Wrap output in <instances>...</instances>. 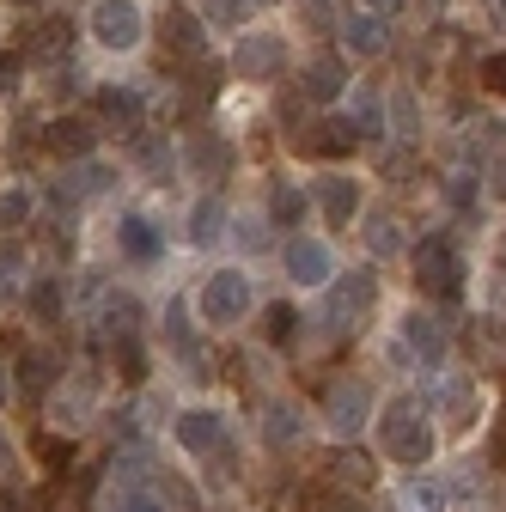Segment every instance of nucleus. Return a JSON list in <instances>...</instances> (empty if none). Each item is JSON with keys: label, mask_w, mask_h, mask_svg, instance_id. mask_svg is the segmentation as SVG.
I'll use <instances>...</instances> for the list:
<instances>
[{"label": "nucleus", "mask_w": 506, "mask_h": 512, "mask_svg": "<svg viewBox=\"0 0 506 512\" xmlns=\"http://www.w3.org/2000/svg\"><path fill=\"white\" fill-rule=\"evenodd\" d=\"M244 13H250V0H202V19H208V25H220V31H232Z\"/></svg>", "instance_id": "nucleus-35"}, {"label": "nucleus", "mask_w": 506, "mask_h": 512, "mask_svg": "<svg viewBox=\"0 0 506 512\" xmlns=\"http://www.w3.org/2000/svg\"><path fill=\"white\" fill-rule=\"evenodd\" d=\"M366 244H372L378 256L403 250V232H397V220H391V214H372V226H366Z\"/></svg>", "instance_id": "nucleus-34"}, {"label": "nucleus", "mask_w": 506, "mask_h": 512, "mask_svg": "<svg viewBox=\"0 0 506 512\" xmlns=\"http://www.w3.org/2000/svg\"><path fill=\"white\" fill-rule=\"evenodd\" d=\"M165 49L183 55V61H202V49H208V37H202V13L171 7V13H165Z\"/></svg>", "instance_id": "nucleus-17"}, {"label": "nucleus", "mask_w": 506, "mask_h": 512, "mask_svg": "<svg viewBox=\"0 0 506 512\" xmlns=\"http://www.w3.org/2000/svg\"><path fill=\"white\" fill-rule=\"evenodd\" d=\"M391 116H397V135H415V122H421V110H415V98H391Z\"/></svg>", "instance_id": "nucleus-42"}, {"label": "nucleus", "mask_w": 506, "mask_h": 512, "mask_svg": "<svg viewBox=\"0 0 506 512\" xmlns=\"http://www.w3.org/2000/svg\"><path fill=\"white\" fill-rule=\"evenodd\" d=\"M55 354H43V348H31V354H19V397H49L55 391Z\"/></svg>", "instance_id": "nucleus-22"}, {"label": "nucleus", "mask_w": 506, "mask_h": 512, "mask_svg": "<svg viewBox=\"0 0 506 512\" xmlns=\"http://www.w3.org/2000/svg\"><path fill=\"white\" fill-rule=\"evenodd\" d=\"M92 403H98V384H74V391H61L55 397V427H86Z\"/></svg>", "instance_id": "nucleus-25"}, {"label": "nucleus", "mask_w": 506, "mask_h": 512, "mask_svg": "<svg viewBox=\"0 0 506 512\" xmlns=\"http://www.w3.org/2000/svg\"><path fill=\"white\" fill-rule=\"evenodd\" d=\"M116 476H110V512H165V494H159V482L129 458V464H110Z\"/></svg>", "instance_id": "nucleus-6"}, {"label": "nucleus", "mask_w": 506, "mask_h": 512, "mask_svg": "<svg viewBox=\"0 0 506 512\" xmlns=\"http://www.w3.org/2000/svg\"><path fill=\"white\" fill-rule=\"evenodd\" d=\"M318 208H324V220H330V226H348V220L360 214V183H354V177H342V171L318 177Z\"/></svg>", "instance_id": "nucleus-16"}, {"label": "nucleus", "mask_w": 506, "mask_h": 512, "mask_svg": "<svg viewBox=\"0 0 506 512\" xmlns=\"http://www.w3.org/2000/svg\"><path fill=\"white\" fill-rule=\"evenodd\" d=\"M360 7H372V13H385V19H391V13H403V0H360Z\"/></svg>", "instance_id": "nucleus-48"}, {"label": "nucleus", "mask_w": 506, "mask_h": 512, "mask_svg": "<svg viewBox=\"0 0 506 512\" xmlns=\"http://www.w3.org/2000/svg\"><path fill=\"white\" fill-rule=\"evenodd\" d=\"M110 360L122 366V378H141V372H147V360H141V342H135V336H122V342H110Z\"/></svg>", "instance_id": "nucleus-37"}, {"label": "nucleus", "mask_w": 506, "mask_h": 512, "mask_svg": "<svg viewBox=\"0 0 506 512\" xmlns=\"http://www.w3.org/2000/svg\"><path fill=\"white\" fill-rule=\"evenodd\" d=\"M116 244H122V256H129V263H159V256H165V232H159L147 214H122Z\"/></svg>", "instance_id": "nucleus-14"}, {"label": "nucleus", "mask_w": 506, "mask_h": 512, "mask_svg": "<svg viewBox=\"0 0 506 512\" xmlns=\"http://www.w3.org/2000/svg\"><path fill=\"white\" fill-rule=\"evenodd\" d=\"M177 445H183V452H196V458H214V452L232 445V427H226L220 409H183L177 415Z\"/></svg>", "instance_id": "nucleus-9"}, {"label": "nucleus", "mask_w": 506, "mask_h": 512, "mask_svg": "<svg viewBox=\"0 0 506 512\" xmlns=\"http://www.w3.org/2000/svg\"><path fill=\"white\" fill-rule=\"evenodd\" d=\"M13 86H19V61L0 55V92H13Z\"/></svg>", "instance_id": "nucleus-46"}, {"label": "nucleus", "mask_w": 506, "mask_h": 512, "mask_svg": "<svg viewBox=\"0 0 506 512\" xmlns=\"http://www.w3.org/2000/svg\"><path fill=\"white\" fill-rule=\"evenodd\" d=\"M0 403H7V372H0Z\"/></svg>", "instance_id": "nucleus-51"}, {"label": "nucleus", "mask_w": 506, "mask_h": 512, "mask_svg": "<svg viewBox=\"0 0 506 512\" xmlns=\"http://www.w3.org/2000/svg\"><path fill=\"white\" fill-rule=\"evenodd\" d=\"M37 458H43L49 470H61V464H68V445H61V439H37Z\"/></svg>", "instance_id": "nucleus-44"}, {"label": "nucleus", "mask_w": 506, "mask_h": 512, "mask_svg": "<svg viewBox=\"0 0 506 512\" xmlns=\"http://www.w3.org/2000/svg\"><path fill=\"white\" fill-rule=\"evenodd\" d=\"M165 342H171V348H177L189 366H196V336L183 330V311H165Z\"/></svg>", "instance_id": "nucleus-38"}, {"label": "nucleus", "mask_w": 506, "mask_h": 512, "mask_svg": "<svg viewBox=\"0 0 506 512\" xmlns=\"http://www.w3.org/2000/svg\"><path fill=\"white\" fill-rule=\"evenodd\" d=\"M482 7H488V19H494V25H506V0H482Z\"/></svg>", "instance_id": "nucleus-49"}, {"label": "nucleus", "mask_w": 506, "mask_h": 512, "mask_svg": "<svg viewBox=\"0 0 506 512\" xmlns=\"http://www.w3.org/2000/svg\"><path fill=\"white\" fill-rule=\"evenodd\" d=\"M232 68H238L244 80H275V74L287 68V43H281L275 31H263V37L250 31V37L238 43V55H232Z\"/></svg>", "instance_id": "nucleus-11"}, {"label": "nucleus", "mask_w": 506, "mask_h": 512, "mask_svg": "<svg viewBox=\"0 0 506 512\" xmlns=\"http://www.w3.org/2000/svg\"><path fill=\"white\" fill-rule=\"evenodd\" d=\"M281 263H287V281L293 287H330L336 281V256H330L324 238H287Z\"/></svg>", "instance_id": "nucleus-8"}, {"label": "nucleus", "mask_w": 506, "mask_h": 512, "mask_svg": "<svg viewBox=\"0 0 506 512\" xmlns=\"http://www.w3.org/2000/svg\"><path fill=\"white\" fill-rule=\"evenodd\" d=\"M500 269H506V238H500Z\"/></svg>", "instance_id": "nucleus-52"}, {"label": "nucleus", "mask_w": 506, "mask_h": 512, "mask_svg": "<svg viewBox=\"0 0 506 512\" xmlns=\"http://www.w3.org/2000/svg\"><path fill=\"white\" fill-rule=\"evenodd\" d=\"M25 305L43 317V324H55V317H61V275H37L31 293H25Z\"/></svg>", "instance_id": "nucleus-29"}, {"label": "nucleus", "mask_w": 506, "mask_h": 512, "mask_svg": "<svg viewBox=\"0 0 506 512\" xmlns=\"http://www.w3.org/2000/svg\"><path fill=\"white\" fill-rule=\"evenodd\" d=\"M25 269V256H19V244H0V305H7V299H19V275Z\"/></svg>", "instance_id": "nucleus-32"}, {"label": "nucleus", "mask_w": 506, "mask_h": 512, "mask_svg": "<svg viewBox=\"0 0 506 512\" xmlns=\"http://www.w3.org/2000/svg\"><path fill=\"white\" fill-rule=\"evenodd\" d=\"M311 7H324V0H305V13H311Z\"/></svg>", "instance_id": "nucleus-53"}, {"label": "nucleus", "mask_w": 506, "mask_h": 512, "mask_svg": "<svg viewBox=\"0 0 506 512\" xmlns=\"http://www.w3.org/2000/svg\"><path fill=\"white\" fill-rule=\"evenodd\" d=\"M439 403H446V409H458V415H470V409H476V384H470L464 372H452L446 384H439Z\"/></svg>", "instance_id": "nucleus-33"}, {"label": "nucleus", "mask_w": 506, "mask_h": 512, "mask_svg": "<svg viewBox=\"0 0 506 512\" xmlns=\"http://www.w3.org/2000/svg\"><path fill=\"white\" fill-rule=\"evenodd\" d=\"M86 31H92L104 49L129 55V49L141 43V31H147V13H141V0H92V19H86Z\"/></svg>", "instance_id": "nucleus-5"}, {"label": "nucleus", "mask_w": 506, "mask_h": 512, "mask_svg": "<svg viewBox=\"0 0 506 512\" xmlns=\"http://www.w3.org/2000/svg\"><path fill=\"white\" fill-rule=\"evenodd\" d=\"M98 336L104 342H122V336H141V305L129 293H110L104 311H98Z\"/></svg>", "instance_id": "nucleus-21"}, {"label": "nucleus", "mask_w": 506, "mask_h": 512, "mask_svg": "<svg viewBox=\"0 0 506 512\" xmlns=\"http://www.w3.org/2000/svg\"><path fill=\"white\" fill-rule=\"evenodd\" d=\"M360 147V128L354 122H311L305 135H299V153H311V159H342V153H354Z\"/></svg>", "instance_id": "nucleus-13"}, {"label": "nucleus", "mask_w": 506, "mask_h": 512, "mask_svg": "<svg viewBox=\"0 0 506 512\" xmlns=\"http://www.w3.org/2000/svg\"><path fill=\"white\" fill-rule=\"evenodd\" d=\"M409 269H415V281H421L427 293H439V299H458V293H464V256H458V244H452L446 232L421 238V244L409 250Z\"/></svg>", "instance_id": "nucleus-3"}, {"label": "nucleus", "mask_w": 506, "mask_h": 512, "mask_svg": "<svg viewBox=\"0 0 506 512\" xmlns=\"http://www.w3.org/2000/svg\"><path fill=\"white\" fill-rule=\"evenodd\" d=\"M43 147L55 159H86L98 147V128L86 116H55V122H43Z\"/></svg>", "instance_id": "nucleus-12"}, {"label": "nucleus", "mask_w": 506, "mask_h": 512, "mask_svg": "<svg viewBox=\"0 0 506 512\" xmlns=\"http://www.w3.org/2000/svg\"><path fill=\"white\" fill-rule=\"evenodd\" d=\"M13 470V452H7V439H0V476H7Z\"/></svg>", "instance_id": "nucleus-50"}, {"label": "nucleus", "mask_w": 506, "mask_h": 512, "mask_svg": "<svg viewBox=\"0 0 506 512\" xmlns=\"http://www.w3.org/2000/svg\"><path fill=\"white\" fill-rule=\"evenodd\" d=\"M366 415H372V391L360 378H336L330 384V397H324V421H330V433L336 439H354L360 427H366Z\"/></svg>", "instance_id": "nucleus-7"}, {"label": "nucleus", "mask_w": 506, "mask_h": 512, "mask_svg": "<svg viewBox=\"0 0 506 512\" xmlns=\"http://www.w3.org/2000/svg\"><path fill=\"white\" fill-rule=\"evenodd\" d=\"M135 153H141V165H147V171H159V177H165V171H171V147H165V141H159V135H147V141H141V147H135Z\"/></svg>", "instance_id": "nucleus-40"}, {"label": "nucleus", "mask_w": 506, "mask_h": 512, "mask_svg": "<svg viewBox=\"0 0 506 512\" xmlns=\"http://www.w3.org/2000/svg\"><path fill=\"white\" fill-rule=\"evenodd\" d=\"M348 122L360 128V141H378V135H385V104H378V98L366 92V98L354 104V116H348Z\"/></svg>", "instance_id": "nucleus-31"}, {"label": "nucleus", "mask_w": 506, "mask_h": 512, "mask_svg": "<svg viewBox=\"0 0 506 512\" xmlns=\"http://www.w3.org/2000/svg\"><path fill=\"white\" fill-rule=\"evenodd\" d=\"M92 110L110 128H141V92H129V86H98L92 92Z\"/></svg>", "instance_id": "nucleus-19"}, {"label": "nucleus", "mask_w": 506, "mask_h": 512, "mask_svg": "<svg viewBox=\"0 0 506 512\" xmlns=\"http://www.w3.org/2000/svg\"><path fill=\"white\" fill-rule=\"evenodd\" d=\"M263 336H269L275 348H287V342L299 336V311H293V305H263Z\"/></svg>", "instance_id": "nucleus-30"}, {"label": "nucleus", "mask_w": 506, "mask_h": 512, "mask_svg": "<svg viewBox=\"0 0 506 512\" xmlns=\"http://www.w3.org/2000/svg\"><path fill=\"white\" fill-rule=\"evenodd\" d=\"M378 439H385V458L403 464V470H415V464L433 458V427H427L421 403H409V397H397V403L385 409V421H378Z\"/></svg>", "instance_id": "nucleus-1"}, {"label": "nucleus", "mask_w": 506, "mask_h": 512, "mask_svg": "<svg viewBox=\"0 0 506 512\" xmlns=\"http://www.w3.org/2000/svg\"><path fill=\"white\" fill-rule=\"evenodd\" d=\"M25 214H31V196L25 189H7L0 196V226H25Z\"/></svg>", "instance_id": "nucleus-39"}, {"label": "nucleus", "mask_w": 506, "mask_h": 512, "mask_svg": "<svg viewBox=\"0 0 506 512\" xmlns=\"http://www.w3.org/2000/svg\"><path fill=\"white\" fill-rule=\"evenodd\" d=\"M330 482H336L342 494H354V488L366 494V488H372V464H366L360 452H336V458H330Z\"/></svg>", "instance_id": "nucleus-27"}, {"label": "nucleus", "mask_w": 506, "mask_h": 512, "mask_svg": "<svg viewBox=\"0 0 506 512\" xmlns=\"http://www.w3.org/2000/svg\"><path fill=\"white\" fill-rule=\"evenodd\" d=\"M494 464L506 470V409H500V421H494Z\"/></svg>", "instance_id": "nucleus-47"}, {"label": "nucleus", "mask_w": 506, "mask_h": 512, "mask_svg": "<svg viewBox=\"0 0 506 512\" xmlns=\"http://www.w3.org/2000/svg\"><path fill=\"white\" fill-rule=\"evenodd\" d=\"M342 86H348V68H342L336 55H318V61H311V68L299 74V92H305L311 104H336Z\"/></svg>", "instance_id": "nucleus-18"}, {"label": "nucleus", "mask_w": 506, "mask_h": 512, "mask_svg": "<svg viewBox=\"0 0 506 512\" xmlns=\"http://www.w3.org/2000/svg\"><path fill=\"white\" fill-rule=\"evenodd\" d=\"M68 49H74V25H68V19H43V25L25 37V55H31V61H49V68H55V61H68Z\"/></svg>", "instance_id": "nucleus-20"}, {"label": "nucleus", "mask_w": 506, "mask_h": 512, "mask_svg": "<svg viewBox=\"0 0 506 512\" xmlns=\"http://www.w3.org/2000/svg\"><path fill=\"white\" fill-rule=\"evenodd\" d=\"M397 500H403V512H446V506H452V494H446V488H439V482H421V476H415V482H403V494H397Z\"/></svg>", "instance_id": "nucleus-28"}, {"label": "nucleus", "mask_w": 506, "mask_h": 512, "mask_svg": "<svg viewBox=\"0 0 506 512\" xmlns=\"http://www.w3.org/2000/svg\"><path fill=\"white\" fill-rule=\"evenodd\" d=\"M482 86L506 98V55H488V61H482Z\"/></svg>", "instance_id": "nucleus-43"}, {"label": "nucleus", "mask_w": 506, "mask_h": 512, "mask_svg": "<svg viewBox=\"0 0 506 512\" xmlns=\"http://www.w3.org/2000/svg\"><path fill=\"white\" fill-rule=\"evenodd\" d=\"M0 512H37V500H25V494H13V488H0Z\"/></svg>", "instance_id": "nucleus-45"}, {"label": "nucleus", "mask_w": 506, "mask_h": 512, "mask_svg": "<svg viewBox=\"0 0 506 512\" xmlns=\"http://www.w3.org/2000/svg\"><path fill=\"white\" fill-rule=\"evenodd\" d=\"M372 299H378V281L372 275H336L324 287V330L330 336H348L360 317L372 311Z\"/></svg>", "instance_id": "nucleus-4"}, {"label": "nucleus", "mask_w": 506, "mask_h": 512, "mask_svg": "<svg viewBox=\"0 0 506 512\" xmlns=\"http://www.w3.org/2000/svg\"><path fill=\"white\" fill-rule=\"evenodd\" d=\"M250 305H257V293H250V275L244 269H214L196 293V317L208 330H232L250 317Z\"/></svg>", "instance_id": "nucleus-2"}, {"label": "nucleus", "mask_w": 506, "mask_h": 512, "mask_svg": "<svg viewBox=\"0 0 506 512\" xmlns=\"http://www.w3.org/2000/svg\"><path fill=\"white\" fill-rule=\"evenodd\" d=\"M189 171H196V177H226L232 171V147L214 141V135H196V141H189Z\"/></svg>", "instance_id": "nucleus-24"}, {"label": "nucleus", "mask_w": 506, "mask_h": 512, "mask_svg": "<svg viewBox=\"0 0 506 512\" xmlns=\"http://www.w3.org/2000/svg\"><path fill=\"white\" fill-rule=\"evenodd\" d=\"M263 439H269V445H299V439H305L299 403H269V409H263Z\"/></svg>", "instance_id": "nucleus-23"}, {"label": "nucleus", "mask_w": 506, "mask_h": 512, "mask_svg": "<svg viewBox=\"0 0 506 512\" xmlns=\"http://www.w3.org/2000/svg\"><path fill=\"white\" fill-rule=\"evenodd\" d=\"M397 348L415 354L421 366H439L446 360V330H439V317H427V311H403L397 317Z\"/></svg>", "instance_id": "nucleus-10"}, {"label": "nucleus", "mask_w": 506, "mask_h": 512, "mask_svg": "<svg viewBox=\"0 0 506 512\" xmlns=\"http://www.w3.org/2000/svg\"><path fill=\"white\" fill-rule=\"evenodd\" d=\"M446 202H452V208H470V202H476V177H470V171L446 177Z\"/></svg>", "instance_id": "nucleus-41"}, {"label": "nucleus", "mask_w": 506, "mask_h": 512, "mask_svg": "<svg viewBox=\"0 0 506 512\" xmlns=\"http://www.w3.org/2000/svg\"><path fill=\"white\" fill-rule=\"evenodd\" d=\"M220 232H226V208H220L214 196L189 208V244H202V250H208V244H214Z\"/></svg>", "instance_id": "nucleus-26"}, {"label": "nucleus", "mask_w": 506, "mask_h": 512, "mask_svg": "<svg viewBox=\"0 0 506 512\" xmlns=\"http://www.w3.org/2000/svg\"><path fill=\"white\" fill-rule=\"evenodd\" d=\"M269 214L281 220V226H299V214H305V196H299V189H275V196H269Z\"/></svg>", "instance_id": "nucleus-36"}, {"label": "nucleus", "mask_w": 506, "mask_h": 512, "mask_svg": "<svg viewBox=\"0 0 506 512\" xmlns=\"http://www.w3.org/2000/svg\"><path fill=\"white\" fill-rule=\"evenodd\" d=\"M391 43V31H385V13H372V7H354V13H342V49L348 55H378Z\"/></svg>", "instance_id": "nucleus-15"}]
</instances>
